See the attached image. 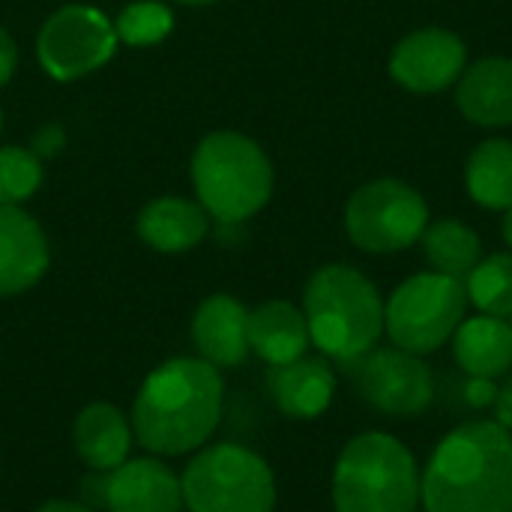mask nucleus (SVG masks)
Listing matches in <instances>:
<instances>
[{"label": "nucleus", "mask_w": 512, "mask_h": 512, "mask_svg": "<svg viewBox=\"0 0 512 512\" xmlns=\"http://www.w3.org/2000/svg\"><path fill=\"white\" fill-rule=\"evenodd\" d=\"M207 210L186 198H156L138 213V237L159 252H186L207 237Z\"/></svg>", "instance_id": "obj_20"}, {"label": "nucleus", "mask_w": 512, "mask_h": 512, "mask_svg": "<svg viewBox=\"0 0 512 512\" xmlns=\"http://www.w3.org/2000/svg\"><path fill=\"white\" fill-rule=\"evenodd\" d=\"M303 315L312 345L336 363H354L384 336V297L351 264H324L303 291Z\"/></svg>", "instance_id": "obj_3"}, {"label": "nucleus", "mask_w": 512, "mask_h": 512, "mask_svg": "<svg viewBox=\"0 0 512 512\" xmlns=\"http://www.w3.org/2000/svg\"><path fill=\"white\" fill-rule=\"evenodd\" d=\"M48 270V243L36 219L0 204V297L33 288Z\"/></svg>", "instance_id": "obj_15"}, {"label": "nucleus", "mask_w": 512, "mask_h": 512, "mask_svg": "<svg viewBox=\"0 0 512 512\" xmlns=\"http://www.w3.org/2000/svg\"><path fill=\"white\" fill-rule=\"evenodd\" d=\"M117 51L114 24L93 6H63L39 30L36 54L57 81H75L105 66Z\"/></svg>", "instance_id": "obj_9"}, {"label": "nucleus", "mask_w": 512, "mask_h": 512, "mask_svg": "<svg viewBox=\"0 0 512 512\" xmlns=\"http://www.w3.org/2000/svg\"><path fill=\"white\" fill-rule=\"evenodd\" d=\"M189 512H273L276 480L270 465L240 444L204 447L180 477Z\"/></svg>", "instance_id": "obj_7"}, {"label": "nucleus", "mask_w": 512, "mask_h": 512, "mask_svg": "<svg viewBox=\"0 0 512 512\" xmlns=\"http://www.w3.org/2000/svg\"><path fill=\"white\" fill-rule=\"evenodd\" d=\"M225 384L201 357H174L153 369L132 408L135 438L156 456L201 450L219 426Z\"/></svg>", "instance_id": "obj_2"}, {"label": "nucleus", "mask_w": 512, "mask_h": 512, "mask_svg": "<svg viewBox=\"0 0 512 512\" xmlns=\"http://www.w3.org/2000/svg\"><path fill=\"white\" fill-rule=\"evenodd\" d=\"M192 339L210 366H240L249 357V309L228 294L207 297L195 312Z\"/></svg>", "instance_id": "obj_16"}, {"label": "nucleus", "mask_w": 512, "mask_h": 512, "mask_svg": "<svg viewBox=\"0 0 512 512\" xmlns=\"http://www.w3.org/2000/svg\"><path fill=\"white\" fill-rule=\"evenodd\" d=\"M459 114L480 129L512 126V57H480L456 81Z\"/></svg>", "instance_id": "obj_13"}, {"label": "nucleus", "mask_w": 512, "mask_h": 512, "mask_svg": "<svg viewBox=\"0 0 512 512\" xmlns=\"http://www.w3.org/2000/svg\"><path fill=\"white\" fill-rule=\"evenodd\" d=\"M177 3H192V6H204V3H213V0H177Z\"/></svg>", "instance_id": "obj_31"}, {"label": "nucleus", "mask_w": 512, "mask_h": 512, "mask_svg": "<svg viewBox=\"0 0 512 512\" xmlns=\"http://www.w3.org/2000/svg\"><path fill=\"white\" fill-rule=\"evenodd\" d=\"M501 237L507 243V252H512V207L504 210V219H501Z\"/></svg>", "instance_id": "obj_30"}, {"label": "nucleus", "mask_w": 512, "mask_h": 512, "mask_svg": "<svg viewBox=\"0 0 512 512\" xmlns=\"http://www.w3.org/2000/svg\"><path fill=\"white\" fill-rule=\"evenodd\" d=\"M468 318V291L462 279L423 270L408 276L384 300V336L417 357L441 351Z\"/></svg>", "instance_id": "obj_6"}, {"label": "nucleus", "mask_w": 512, "mask_h": 512, "mask_svg": "<svg viewBox=\"0 0 512 512\" xmlns=\"http://www.w3.org/2000/svg\"><path fill=\"white\" fill-rule=\"evenodd\" d=\"M171 27H174L171 9L165 3H156V0L129 3L114 21L117 39H123L126 45H135V48L162 42L171 33Z\"/></svg>", "instance_id": "obj_24"}, {"label": "nucleus", "mask_w": 512, "mask_h": 512, "mask_svg": "<svg viewBox=\"0 0 512 512\" xmlns=\"http://www.w3.org/2000/svg\"><path fill=\"white\" fill-rule=\"evenodd\" d=\"M465 66L468 42L456 30L435 24L405 33L387 57L390 78L417 96H435L456 87Z\"/></svg>", "instance_id": "obj_11"}, {"label": "nucleus", "mask_w": 512, "mask_h": 512, "mask_svg": "<svg viewBox=\"0 0 512 512\" xmlns=\"http://www.w3.org/2000/svg\"><path fill=\"white\" fill-rule=\"evenodd\" d=\"M36 512H99V510H93V507H87V504H75V501H48V504H42Z\"/></svg>", "instance_id": "obj_29"}, {"label": "nucleus", "mask_w": 512, "mask_h": 512, "mask_svg": "<svg viewBox=\"0 0 512 512\" xmlns=\"http://www.w3.org/2000/svg\"><path fill=\"white\" fill-rule=\"evenodd\" d=\"M420 465L414 453L390 432H363L351 438L333 468L336 512H417Z\"/></svg>", "instance_id": "obj_4"}, {"label": "nucleus", "mask_w": 512, "mask_h": 512, "mask_svg": "<svg viewBox=\"0 0 512 512\" xmlns=\"http://www.w3.org/2000/svg\"><path fill=\"white\" fill-rule=\"evenodd\" d=\"M348 366L360 399L384 417L411 420L435 402V375L429 363L396 345L372 348Z\"/></svg>", "instance_id": "obj_10"}, {"label": "nucleus", "mask_w": 512, "mask_h": 512, "mask_svg": "<svg viewBox=\"0 0 512 512\" xmlns=\"http://www.w3.org/2000/svg\"><path fill=\"white\" fill-rule=\"evenodd\" d=\"M453 357L465 375L504 378L512 369V324L495 315H474L453 333Z\"/></svg>", "instance_id": "obj_18"}, {"label": "nucleus", "mask_w": 512, "mask_h": 512, "mask_svg": "<svg viewBox=\"0 0 512 512\" xmlns=\"http://www.w3.org/2000/svg\"><path fill=\"white\" fill-rule=\"evenodd\" d=\"M192 180L207 216L225 225L246 222L273 195L267 153L240 132L207 135L192 156Z\"/></svg>", "instance_id": "obj_5"}, {"label": "nucleus", "mask_w": 512, "mask_h": 512, "mask_svg": "<svg viewBox=\"0 0 512 512\" xmlns=\"http://www.w3.org/2000/svg\"><path fill=\"white\" fill-rule=\"evenodd\" d=\"M468 303L480 315L510 318L512 315V252L483 255L465 279Z\"/></svg>", "instance_id": "obj_23"}, {"label": "nucleus", "mask_w": 512, "mask_h": 512, "mask_svg": "<svg viewBox=\"0 0 512 512\" xmlns=\"http://www.w3.org/2000/svg\"><path fill=\"white\" fill-rule=\"evenodd\" d=\"M462 393H465V402H468L471 408L486 411V408H492L495 399H498V381H495V378H474V375H468Z\"/></svg>", "instance_id": "obj_26"}, {"label": "nucleus", "mask_w": 512, "mask_h": 512, "mask_svg": "<svg viewBox=\"0 0 512 512\" xmlns=\"http://www.w3.org/2000/svg\"><path fill=\"white\" fill-rule=\"evenodd\" d=\"M420 189L396 177H378L357 186L345 204V234L369 255H396L420 243L429 219Z\"/></svg>", "instance_id": "obj_8"}, {"label": "nucleus", "mask_w": 512, "mask_h": 512, "mask_svg": "<svg viewBox=\"0 0 512 512\" xmlns=\"http://www.w3.org/2000/svg\"><path fill=\"white\" fill-rule=\"evenodd\" d=\"M0 129H3V114H0Z\"/></svg>", "instance_id": "obj_32"}, {"label": "nucleus", "mask_w": 512, "mask_h": 512, "mask_svg": "<svg viewBox=\"0 0 512 512\" xmlns=\"http://www.w3.org/2000/svg\"><path fill=\"white\" fill-rule=\"evenodd\" d=\"M267 390L273 405L291 420H315L321 417L336 396V372L330 360L321 357H300L285 366H270Z\"/></svg>", "instance_id": "obj_14"}, {"label": "nucleus", "mask_w": 512, "mask_h": 512, "mask_svg": "<svg viewBox=\"0 0 512 512\" xmlns=\"http://www.w3.org/2000/svg\"><path fill=\"white\" fill-rule=\"evenodd\" d=\"M105 512H180V477L159 459H126L108 471Z\"/></svg>", "instance_id": "obj_12"}, {"label": "nucleus", "mask_w": 512, "mask_h": 512, "mask_svg": "<svg viewBox=\"0 0 512 512\" xmlns=\"http://www.w3.org/2000/svg\"><path fill=\"white\" fill-rule=\"evenodd\" d=\"M465 189L468 198L483 207L504 213L512 207V141L486 138L465 159Z\"/></svg>", "instance_id": "obj_21"}, {"label": "nucleus", "mask_w": 512, "mask_h": 512, "mask_svg": "<svg viewBox=\"0 0 512 512\" xmlns=\"http://www.w3.org/2000/svg\"><path fill=\"white\" fill-rule=\"evenodd\" d=\"M492 411H495V423H501L504 429L512 432V369L498 384V399H495Z\"/></svg>", "instance_id": "obj_27"}, {"label": "nucleus", "mask_w": 512, "mask_h": 512, "mask_svg": "<svg viewBox=\"0 0 512 512\" xmlns=\"http://www.w3.org/2000/svg\"><path fill=\"white\" fill-rule=\"evenodd\" d=\"M132 423L108 402L87 405L72 429L75 450L90 471H114L129 459L132 447Z\"/></svg>", "instance_id": "obj_19"}, {"label": "nucleus", "mask_w": 512, "mask_h": 512, "mask_svg": "<svg viewBox=\"0 0 512 512\" xmlns=\"http://www.w3.org/2000/svg\"><path fill=\"white\" fill-rule=\"evenodd\" d=\"M42 183V165L36 153L24 147H0V204L15 207L27 201Z\"/></svg>", "instance_id": "obj_25"}, {"label": "nucleus", "mask_w": 512, "mask_h": 512, "mask_svg": "<svg viewBox=\"0 0 512 512\" xmlns=\"http://www.w3.org/2000/svg\"><path fill=\"white\" fill-rule=\"evenodd\" d=\"M420 246H423V255L435 273H444V276H453L462 282L468 279V273L483 258L480 234L456 216H444V219L429 222L423 237H420Z\"/></svg>", "instance_id": "obj_22"}, {"label": "nucleus", "mask_w": 512, "mask_h": 512, "mask_svg": "<svg viewBox=\"0 0 512 512\" xmlns=\"http://www.w3.org/2000/svg\"><path fill=\"white\" fill-rule=\"evenodd\" d=\"M312 336L303 309L288 300H267L249 312V351L270 366H285L309 354Z\"/></svg>", "instance_id": "obj_17"}, {"label": "nucleus", "mask_w": 512, "mask_h": 512, "mask_svg": "<svg viewBox=\"0 0 512 512\" xmlns=\"http://www.w3.org/2000/svg\"><path fill=\"white\" fill-rule=\"evenodd\" d=\"M426 512H512V432L468 420L447 432L420 474Z\"/></svg>", "instance_id": "obj_1"}, {"label": "nucleus", "mask_w": 512, "mask_h": 512, "mask_svg": "<svg viewBox=\"0 0 512 512\" xmlns=\"http://www.w3.org/2000/svg\"><path fill=\"white\" fill-rule=\"evenodd\" d=\"M15 63H18V48L12 42V36L0 27V87L12 78Z\"/></svg>", "instance_id": "obj_28"}]
</instances>
